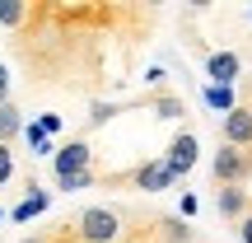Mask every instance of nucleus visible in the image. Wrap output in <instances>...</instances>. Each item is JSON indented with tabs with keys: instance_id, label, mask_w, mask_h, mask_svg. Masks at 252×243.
Returning a JSON list of instances; mask_svg holds the SVG:
<instances>
[{
	"instance_id": "f257e3e1",
	"label": "nucleus",
	"mask_w": 252,
	"mask_h": 243,
	"mask_svg": "<svg viewBox=\"0 0 252 243\" xmlns=\"http://www.w3.org/2000/svg\"><path fill=\"white\" fill-rule=\"evenodd\" d=\"M210 173H215V187H243V182L252 178V150L220 145L215 159H210Z\"/></svg>"
},
{
	"instance_id": "f03ea898",
	"label": "nucleus",
	"mask_w": 252,
	"mask_h": 243,
	"mask_svg": "<svg viewBox=\"0 0 252 243\" xmlns=\"http://www.w3.org/2000/svg\"><path fill=\"white\" fill-rule=\"evenodd\" d=\"M75 234L84 243H117L122 239V215L108 206H89L80 210V220H75Z\"/></svg>"
},
{
	"instance_id": "7ed1b4c3",
	"label": "nucleus",
	"mask_w": 252,
	"mask_h": 243,
	"mask_svg": "<svg viewBox=\"0 0 252 243\" xmlns=\"http://www.w3.org/2000/svg\"><path fill=\"white\" fill-rule=\"evenodd\" d=\"M89 169H94V145L84 140V136L65 140V145H61V154L52 159V173H56V182H61V178H75V173H89Z\"/></svg>"
},
{
	"instance_id": "20e7f679",
	"label": "nucleus",
	"mask_w": 252,
	"mask_h": 243,
	"mask_svg": "<svg viewBox=\"0 0 252 243\" xmlns=\"http://www.w3.org/2000/svg\"><path fill=\"white\" fill-rule=\"evenodd\" d=\"M196 159H201V140H196V131H178V136L168 140V150H163V164L178 173V182L187 178L191 169H196Z\"/></svg>"
},
{
	"instance_id": "39448f33",
	"label": "nucleus",
	"mask_w": 252,
	"mask_h": 243,
	"mask_svg": "<svg viewBox=\"0 0 252 243\" xmlns=\"http://www.w3.org/2000/svg\"><path fill=\"white\" fill-rule=\"evenodd\" d=\"M131 187L135 192H168V187H178V173L163 159H145V164L131 169Z\"/></svg>"
},
{
	"instance_id": "423d86ee",
	"label": "nucleus",
	"mask_w": 252,
	"mask_h": 243,
	"mask_svg": "<svg viewBox=\"0 0 252 243\" xmlns=\"http://www.w3.org/2000/svg\"><path fill=\"white\" fill-rule=\"evenodd\" d=\"M206 75H210V84L234 89L238 75H243V56H238V52H210V56H206Z\"/></svg>"
},
{
	"instance_id": "0eeeda50",
	"label": "nucleus",
	"mask_w": 252,
	"mask_h": 243,
	"mask_svg": "<svg viewBox=\"0 0 252 243\" xmlns=\"http://www.w3.org/2000/svg\"><path fill=\"white\" fill-rule=\"evenodd\" d=\"M220 136H224V145H238V150H248L252 145V108H234L224 122H220Z\"/></svg>"
},
{
	"instance_id": "6e6552de",
	"label": "nucleus",
	"mask_w": 252,
	"mask_h": 243,
	"mask_svg": "<svg viewBox=\"0 0 252 243\" xmlns=\"http://www.w3.org/2000/svg\"><path fill=\"white\" fill-rule=\"evenodd\" d=\"M47 206H52V192H42V187H37V182H28V197L19 201L14 210H9V220H14V225H28V220L47 215Z\"/></svg>"
},
{
	"instance_id": "1a4fd4ad",
	"label": "nucleus",
	"mask_w": 252,
	"mask_h": 243,
	"mask_svg": "<svg viewBox=\"0 0 252 243\" xmlns=\"http://www.w3.org/2000/svg\"><path fill=\"white\" fill-rule=\"evenodd\" d=\"M201 99H206V108L215 112L220 122H224L234 108H243V103H238V89H224V84H210V80H206V89H201Z\"/></svg>"
},
{
	"instance_id": "9d476101",
	"label": "nucleus",
	"mask_w": 252,
	"mask_h": 243,
	"mask_svg": "<svg viewBox=\"0 0 252 243\" xmlns=\"http://www.w3.org/2000/svg\"><path fill=\"white\" fill-rule=\"evenodd\" d=\"M215 206L224 220H243L248 215V192L243 187H215Z\"/></svg>"
},
{
	"instance_id": "9b49d317",
	"label": "nucleus",
	"mask_w": 252,
	"mask_h": 243,
	"mask_svg": "<svg viewBox=\"0 0 252 243\" xmlns=\"http://www.w3.org/2000/svg\"><path fill=\"white\" fill-rule=\"evenodd\" d=\"M24 108H14V103H5V108H0V145H9L14 140V136H24Z\"/></svg>"
},
{
	"instance_id": "f8f14e48",
	"label": "nucleus",
	"mask_w": 252,
	"mask_h": 243,
	"mask_svg": "<svg viewBox=\"0 0 252 243\" xmlns=\"http://www.w3.org/2000/svg\"><path fill=\"white\" fill-rule=\"evenodd\" d=\"M150 108H154V117H159V122H178L182 112H187L178 94H154V99H150Z\"/></svg>"
},
{
	"instance_id": "ddd939ff",
	"label": "nucleus",
	"mask_w": 252,
	"mask_h": 243,
	"mask_svg": "<svg viewBox=\"0 0 252 243\" xmlns=\"http://www.w3.org/2000/svg\"><path fill=\"white\" fill-rule=\"evenodd\" d=\"M154 225H159V234L168 243H191V225L182 215H163V220H154Z\"/></svg>"
},
{
	"instance_id": "4468645a",
	"label": "nucleus",
	"mask_w": 252,
	"mask_h": 243,
	"mask_svg": "<svg viewBox=\"0 0 252 243\" xmlns=\"http://www.w3.org/2000/svg\"><path fill=\"white\" fill-rule=\"evenodd\" d=\"M117 117V103H108V99H94L89 103V126H103V122H112Z\"/></svg>"
},
{
	"instance_id": "2eb2a0df",
	"label": "nucleus",
	"mask_w": 252,
	"mask_h": 243,
	"mask_svg": "<svg viewBox=\"0 0 252 243\" xmlns=\"http://www.w3.org/2000/svg\"><path fill=\"white\" fill-rule=\"evenodd\" d=\"M24 19H28V5H14V0H0V24H5V28L24 24Z\"/></svg>"
},
{
	"instance_id": "dca6fc26",
	"label": "nucleus",
	"mask_w": 252,
	"mask_h": 243,
	"mask_svg": "<svg viewBox=\"0 0 252 243\" xmlns=\"http://www.w3.org/2000/svg\"><path fill=\"white\" fill-rule=\"evenodd\" d=\"M94 182H98V173H75V178H61V182H56V187H61V192H84V187H94Z\"/></svg>"
},
{
	"instance_id": "f3484780",
	"label": "nucleus",
	"mask_w": 252,
	"mask_h": 243,
	"mask_svg": "<svg viewBox=\"0 0 252 243\" xmlns=\"http://www.w3.org/2000/svg\"><path fill=\"white\" fill-rule=\"evenodd\" d=\"M9 178H14V150H9V145H0V187H5Z\"/></svg>"
},
{
	"instance_id": "a211bd4d",
	"label": "nucleus",
	"mask_w": 252,
	"mask_h": 243,
	"mask_svg": "<svg viewBox=\"0 0 252 243\" xmlns=\"http://www.w3.org/2000/svg\"><path fill=\"white\" fill-rule=\"evenodd\" d=\"M37 126H42V131L52 136V140L61 136V117H56V112H37Z\"/></svg>"
},
{
	"instance_id": "6ab92c4d",
	"label": "nucleus",
	"mask_w": 252,
	"mask_h": 243,
	"mask_svg": "<svg viewBox=\"0 0 252 243\" xmlns=\"http://www.w3.org/2000/svg\"><path fill=\"white\" fill-rule=\"evenodd\" d=\"M196 210H201V201L191 197V192H182V201H178V215H182V220H191Z\"/></svg>"
},
{
	"instance_id": "aec40b11",
	"label": "nucleus",
	"mask_w": 252,
	"mask_h": 243,
	"mask_svg": "<svg viewBox=\"0 0 252 243\" xmlns=\"http://www.w3.org/2000/svg\"><path fill=\"white\" fill-rule=\"evenodd\" d=\"M145 80H150L154 89H163V80H168V70H163V66H150V70H145Z\"/></svg>"
},
{
	"instance_id": "412c9836",
	"label": "nucleus",
	"mask_w": 252,
	"mask_h": 243,
	"mask_svg": "<svg viewBox=\"0 0 252 243\" xmlns=\"http://www.w3.org/2000/svg\"><path fill=\"white\" fill-rule=\"evenodd\" d=\"M5 103H9V66L0 61V108H5Z\"/></svg>"
},
{
	"instance_id": "4be33fe9",
	"label": "nucleus",
	"mask_w": 252,
	"mask_h": 243,
	"mask_svg": "<svg viewBox=\"0 0 252 243\" xmlns=\"http://www.w3.org/2000/svg\"><path fill=\"white\" fill-rule=\"evenodd\" d=\"M238 243H252V215L238 220Z\"/></svg>"
},
{
	"instance_id": "5701e85b",
	"label": "nucleus",
	"mask_w": 252,
	"mask_h": 243,
	"mask_svg": "<svg viewBox=\"0 0 252 243\" xmlns=\"http://www.w3.org/2000/svg\"><path fill=\"white\" fill-rule=\"evenodd\" d=\"M5 220H9V210H5V206H0V225H5Z\"/></svg>"
},
{
	"instance_id": "b1692460",
	"label": "nucleus",
	"mask_w": 252,
	"mask_h": 243,
	"mask_svg": "<svg viewBox=\"0 0 252 243\" xmlns=\"http://www.w3.org/2000/svg\"><path fill=\"white\" fill-rule=\"evenodd\" d=\"M19 243H47V239H19Z\"/></svg>"
},
{
	"instance_id": "393cba45",
	"label": "nucleus",
	"mask_w": 252,
	"mask_h": 243,
	"mask_svg": "<svg viewBox=\"0 0 252 243\" xmlns=\"http://www.w3.org/2000/svg\"><path fill=\"white\" fill-rule=\"evenodd\" d=\"M248 24H252V5H248Z\"/></svg>"
}]
</instances>
